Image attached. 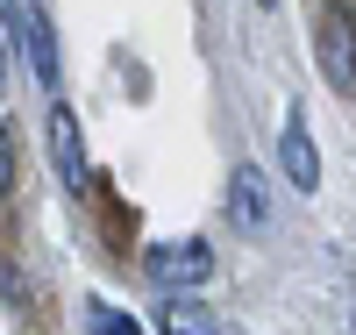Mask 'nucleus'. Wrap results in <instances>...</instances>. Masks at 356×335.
<instances>
[{
	"label": "nucleus",
	"instance_id": "nucleus-4",
	"mask_svg": "<svg viewBox=\"0 0 356 335\" xmlns=\"http://www.w3.org/2000/svg\"><path fill=\"white\" fill-rule=\"evenodd\" d=\"M278 164H285V178H292V193H314V186H321V157H314V136H307L300 107H292L285 136H278Z\"/></svg>",
	"mask_w": 356,
	"mask_h": 335
},
{
	"label": "nucleus",
	"instance_id": "nucleus-3",
	"mask_svg": "<svg viewBox=\"0 0 356 335\" xmlns=\"http://www.w3.org/2000/svg\"><path fill=\"white\" fill-rule=\"evenodd\" d=\"M50 164H57V178H65V193H86V143H79V114L57 100L50 107Z\"/></svg>",
	"mask_w": 356,
	"mask_h": 335
},
{
	"label": "nucleus",
	"instance_id": "nucleus-2",
	"mask_svg": "<svg viewBox=\"0 0 356 335\" xmlns=\"http://www.w3.org/2000/svg\"><path fill=\"white\" fill-rule=\"evenodd\" d=\"M143 271H150V286H164V293L207 286L214 279V250H207V242H157V250L143 257Z\"/></svg>",
	"mask_w": 356,
	"mask_h": 335
},
{
	"label": "nucleus",
	"instance_id": "nucleus-7",
	"mask_svg": "<svg viewBox=\"0 0 356 335\" xmlns=\"http://www.w3.org/2000/svg\"><path fill=\"white\" fill-rule=\"evenodd\" d=\"M86 328H93V335H143L136 314H122L114 299H86Z\"/></svg>",
	"mask_w": 356,
	"mask_h": 335
},
{
	"label": "nucleus",
	"instance_id": "nucleus-5",
	"mask_svg": "<svg viewBox=\"0 0 356 335\" xmlns=\"http://www.w3.org/2000/svg\"><path fill=\"white\" fill-rule=\"evenodd\" d=\"M228 215H235V228L264 235V221H271V193H264V171L257 164H235V178H228Z\"/></svg>",
	"mask_w": 356,
	"mask_h": 335
},
{
	"label": "nucleus",
	"instance_id": "nucleus-1",
	"mask_svg": "<svg viewBox=\"0 0 356 335\" xmlns=\"http://www.w3.org/2000/svg\"><path fill=\"white\" fill-rule=\"evenodd\" d=\"M314 43H321V79L349 100L356 93V22H349V8H321Z\"/></svg>",
	"mask_w": 356,
	"mask_h": 335
},
{
	"label": "nucleus",
	"instance_id": "nucleus-6",
	"mask_svg": "<svg viewBox=\"0 0 356 335\" xmlns=\"http://www.w3.org/2000/svg\"><path fill=\"white\" fill-rule=\"evenodd\" d=\"M164 335H221V321L200 307V299H164V321H157Z\"/></svg>",
	"mask_w": 356,
	"mask_h": 335
}]
</instances>
